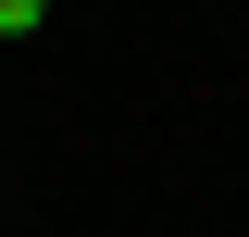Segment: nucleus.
Segmentation results:
<instances>
[{
  "mask_svg": "<svg viewBox=\"0 0 249 237\" xmlns=\"http://www.w3.org/2000/svg\"><path fill=\"white\" fill-rule=\"evenodd\" d=\"M37 13H50V0H0V38H37Z\"/></svg>",
  "mask_w": 249,
  "mask_h": 237,
  "instance_id": "1",
  "label": "nucleus"
}]
</instances>
